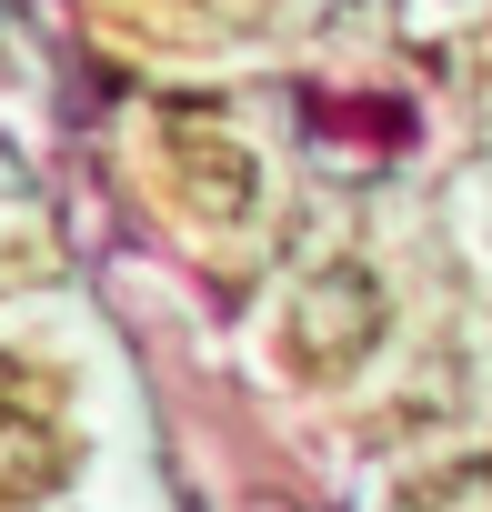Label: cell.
Masks as SVG:
<instances>
[{"mask_svg": "<svg viewBox=\"0 0 492 512\" xmlns=\"http://www.w3.org/2000/svg\"><path fill=\"white\" fill-rule=\"evenodd\" d=\"M402 512H492V462H482V452H462V462L422 472V482L402 492Z\"/></svg>", "mask_w": 492, "mask_h": 512, "instance_id": "obj_4", "label": "cell"}, {"mask_svg": "<svg viewBox=\"0 0 492 512\" xmlns=\"http://www.w3.org/2000/svg\"><path fill=\"white\" fill-rule=\"evenodd\" d=\"M181 181H191V201L221 211V221H241V211L262 201V161L231 151V141H181Z\"/></svg>", "mask_w": 492, "mask_h": 512, "instance_id": "obj_2", "label": "cell"}, {"mask_svg": "<svg viewBox=\"0 0 492 512\" xmlns=\"http://www.w3.org/2000/svg\"><path fill=\"white\" fill-rule=\"evenodd\" d=\"M61 482V442L31 432V422H0V502H31Z\"/></svg>", "mask_w": 492, "mask_h": 512, "instance_id": "obj_3", "label": "cell"}, {"mask_svg": "<svg viewBox=\"0 0 492 512\" xmlns=\"http://www.w3.org/2000/svg\"><path fill=\"white\" fill-rule=\"evenodd\" d=\"M282 342H292L302 372H352V362L382 342V282H372V262H322V272L302 282Z\"/></svg>", "mask_w": 492, "mask_h": 512, "instance_id": "obj_1", "label": "cell"}]
</instances>
